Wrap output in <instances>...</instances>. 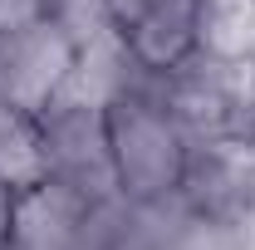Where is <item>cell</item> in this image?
Instances as JSON below:
<instances>
[{
    "label": "cell",
    "instance_id": "obj_1",
    "mask_svg": "<svg viewBox=\"0 0 255 250\" xmlns=\"http://www.w3.org/2000/svg\"><path fill=\"white\" fill-rule=\"evenodd\" d=\"M103 113H108V147H113L118 191L132 201H147V206L177 201L182 177H187L191 137L167 113V103L152 94V84L113 98Z\"/></svg>",
    "mask_w": 255,
    "mask_h": 250
},
{
    "label": "cell",
    "instance_id": "obj_2",
    "mask_svg": "<svg viewBox=\"0 0 255 250\" xmlns=\"http://www.w3.org/2000/svg\"><path fill=\"white\" fill-rule=\"evenodd\" d=\"M39 162H44V177L79 187L89 201L113 196L118 172H113V147H108V113L59 94L39 113Z\"/></svg>",
    "mask_w": 255,
    "mask_h": 250
},
{
    "label": "cell",
    "instance_id": "obj_3",
    "mask_svg": "<svg viewBox=\"0 0 255 250\" xmlns=\"http://www.w3.org/2000/svg\"><path fill=\"white\" fill-rule=\"evenodd\" d=\"M79 44L44 15L39 25L15 34H0V94L10 103H20L25 113H44L69 84Z\"/></svg>",
    "mask_w": 255,
    "mask_h": 250
},
{
    "label": "cell",
    "instance_id": "obj_4",
    "mask_svg": "<svg viewBox=\"0 0 255 250\" xmlns=\"http://www.w3.org/2000/svg\"><path fill=\"white\" fill-rule=\"evenodd\" d=\"M182 206L211 211L236 221L255 206V137L251 132H221L191 142L187 177H182Z\"/></svg>",
    "mask_w": 255,
    "mask_h": 250
},
{
    "label": "cell",
    "instance_id": "obj_5",
    "mask_svg": "<svg viewBox=\"0 0 255 250\" xmlns=\"http://www.w3.org/2000/svg\"><path fill=\"white\" fill-rule=\"evenodd\" d=\"M89 206L94 201L59 177H34L25 187H15L5 250H74Z\"/></svg>",
    "mask_w": 255,
    "mask_h": 250
},
{
    "label": "cell",
    "instance_id": "obj_6",
    "mask_svg": "<svg viewBox=\"0 0 255 250\" xmlns=\"http://www.w3.org/2000/svg\"><path fill=\"white\" fill-rule=\"evenodd\" d=\"M147 84H152V74L132 59L123 30H108V34H98V39H89V44H79L74 69H69V84H64V98L108 108L113 98L137 94V89H147Z\"/></svg>",
    "mask_w": 255,
    "mask_h": 250
},
{
    "label": "cell",
    "instance_id": "obj_7",
    "mask_svg": "<svg viewBox=\"0 0 255 250\" xmlns=\"http://www.w3.org/2000/svg\"><path fill=\"white\" fill-rule=\"evenodd\" d=\"M177 201L147 206V201H132L123 191H113V196H103V201L89 206L74 250H157L162 231H167V216H172Z\"/></svg>",
    "mask_w": 255,
    "mask_h": 250
},
{
    "label": "cell",
    "instance_id": "obj_8",
    "mask_svg": "<svg viewBox=\"0 0 255 250\" xmlns=\"http://www.w3.org/2000/svg\"><path fill=\"white\" fill-rule=\"evenodd\" d=\"M123 39L132 59L142 64L152 79L172 74L177 64H187L201 44H196V0H157L147 15H137L123 25Z\"/></svg>",
    "mask_w": 255,
    "mask_h": 250
},
{
    "label": "cell",
    "instance_id": "obj_9",
    "mask_svg": "<svg viewBox=\"0 0 255 250\" xmlns=\"http://www.w3.org/2000/svg\"><path fill=\"white\" fill-rule=\"evenodd\" d=\"M196 54L255 64V0H196Z\"/></svg>",
    "mask_w": 255,
    "mask_h": 250
},
{
    "label": "cell",
    "instance_id": "obj_10",
    "mask_svg": "<svg viewBox=\"0 0 255 250\" xmlns=\"http://www.w3.org/2000/svg\"><path fill=\"white\" fill-rule=\"evenodd\" d=\"M0 177L10 187H25L34 177H44L39 162V118L25 113L20 103L0 94Z\"/></svg>",
    "mask_w": 255,
    "mask_h": 250
},
{
    "label": "cell",
    "instance_id": "obj_11",
    "mask_svg": "<svg viewBox=\"0 0 255 250\" xmlns=\"http://www.w3.org/2000/svg\"><path fill=\"white\" fill-rule=\"evenodd\" d=\"M49 20H54L74 44H89L98 34L118 30L113 15H108V0H49Z\"/></svg>",
    "mask_w": 255,
    "mask_h": 250
},
{
    "label": "cell",
    "instance_id": "obj_12",
    "mask_svg": "<svg viewBox=\"0 0 255 250\" xmlns=\"http://www.w3.org/2000/svg\"><path fill=\"white\" fill-rule=\"evenodd\" d=\"M49 15V0H0V34L30 30Z\"/></svg>",
    "mask_w": 255,
    "mask_h": 250
},
{
    "label": "cell",
    "instance_id": "obj_13",
    "mask_svg": "<svg viewBox=\"0 0 255 250\" xmlns=\"http://www.w3.org/2000/svg\"><path fill=\"white\" fill-rule=\"evenodd\" d=\"M157 0H108V15H113V25L123 30V25H132L137 15H147Z\"/></svg>",
    "mask_w": 255,
    "mask_h": 250
},
{
    "label": "cell",
    "instance_id": "obj_14",
    "mask_svg": "<svg viewBox=\"0 0 255 250\" xmlns=\"http://www.w3.org/2000/svg\"><path fill=\"white\" fill-rule=\"evenodd\" d=\"M246 132H251V137H255V113H251V127H246Z\"/></svg>",
    "mask_w": 255,
    "mask_h": 250
}]
</instances>
